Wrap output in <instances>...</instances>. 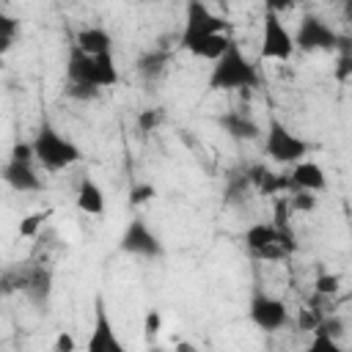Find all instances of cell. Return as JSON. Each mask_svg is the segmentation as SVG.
Returning a JSON list of instances; mask_svg holds the SVG:
<instances>
[{"instance_id":"obj_16","label":"cell","mask_w":352,"mask_h":352,"mask_svg":"<svg viewBox=\"0 0 352 352\" xmlns=\"http://www.w3.org/2000/svg\"><path fill=\"white\" fill-rule=\"evenodd\" d=\"M289 179H292L294 190H305V192H322V190L327 187V176H324L322 165H316V162H311V160L297 162V165L292 168Z\"/></svg>"},{"instance_id":"obj_1","label":"cell","mask_w":352,"mask_h":352,"mask_svg":"<svg viewBox=\"0 0 352 352\" xmlns=\"http://www.w3.org/2000/svg\"><path fill=\"white\" fill-rule=\"evenodd\" d=\"M258 82H261L258 66L242 52V47L236 41H231L226 55L220 60H214L212 72H209V88L220 91V94L253 91V88H258Z\"/></svg>"},{"instance_id":"obj_22","label":"cell","mask_w":352,"mask_h":352,"mask_svg":"<svg viewBox=\"0 0 352 352\" xmlns=\"http://www.w3.org/2000/svg\"><path fill=\"white\" fill-rule=\"evenodd\" d=\"M338 292H341V275H336V272H322L314 280V294L316 297H336Z\"/></svg>"},{"instance_id":"obj_15","label":"cell","mask_w":352,"mask_h":352,"mask_svg":"<svg viewBox=\"0 0 352 352\" xmlns=\"http://www.w3.org/2000/svg\"><path fill=\"white\" fill-rule=\"evenodd\" d=\"M217 124H220L223 132H226L228 138H234V140H256V138L264 135L261 126H258L248 113H239V110L223 113V116L217 118Z\"/></svg>"},{"instance_id":"obj_21","label":"cell","mask_w":352,"mask_h":352,"mask_svg":"<svg viewBox=\"0 0 352 352\" xmlns=\"http://www.w3.org/2000/svg\"><path fill=\"white\" fill-rule=\"evenodd\" d=\"M16 33H19V22L8 16L6 11H0V52H8L14 47Z\"/></svg>"},{"instance_id":"obj_7","label":"cell","mask_w":352,"mask_h":352,"mask_svg":"<svg viewBox=\"0 0 352 352\" xmlns=\"http://www.w3.org/2000/svg\"><path fill=\"white\" fill-rule=\"evenodd\" d=\"M294 41H297V50L302 52H336L341 33H336L322 16L305 14L294 30Z\"/></svg>"},{"instance_id":"obj_4","label":"cell","mask_w":352,"mask_h":352,"mask_svg":"<svg viewBox=\"0 0 352 352\" xmlns=\"http://www.w3.org/2000/svg\"><path fill=\"white\" fill-rule=\"evenodd\" d=\"M245 248L250 256L264 258V261H280L294 250V236L289 231V226H278V223H250L245 228Z\"/></svg>"},{"instance_id":"obj_30","label":"cell","mask_w":352,"mask_h":352,"mask_svg":"<svg viewBox=\"0 0 352 352\" xmlns=\"http://www.w3.org/2000/svg\"><path fill=\"white\" fill-rule=\"evenodd\" d=\"M300 352H322V346H319V344H316V341L311 338V344H308L305 349H300Z\"/></svg>"},{"instance_id":"obj_19","label":"cell","mask_w":352,"mask_h":352,"mask_svg":"<svg viewBox=\"0 0 352 352\" xmlns=\"http://www.w3.org/2000/svg\"><path fill=\"white\" fill-rule=\"evenodd\" d=\"M333 74H336L338 82L352 80V38H349V36H341V41H338V50H336V69H333Z\"/></svg>"},{"instance_id":"obj_23","label":"cell","mask_w":352,"mask_h":352,"mask_svg":"<svg viewBox=\"0 0 352 352\" xmlns=\"http://www.w3.org/2000/svg\"><path fill=\"white\" fill-rule=\"evenodd\" d=\"M52 212L47 209V212H33V214H28V217H22L19 220V236H25V239H33L38 231H41V226L47 223V217H50Z\"/></svg>"},{"instance_id":"obj_28","label":"cell","mask_w":352,"mask_h":352,"mask_svg":"<svg viewBox=\"0 0 352 352\" xmlns=\"http://www.w3.org/2000/svg\"><path fill=\"white\" fill-rule=\"evenodd\" d=\"M160 327H162V316H160V311H148V314H146V322H143V330H146L148 336H157Z\"/></svg>"},{"instance_id":"obj_12","label":"cell","mask_w":352,"mask_h":352,"mask_svg":"<svg viewBox=\"0 0 352 352\" xmlns=\"http://www.w3.org/2000/svg\"><path fill=\"white\" fill-rule=\"evenodd\" d=\"M85 352H126V346L118 338L102 300L96 302V311H94V324H91L88 341H85Z\"/></svg>"},{"instance_id":"obj_29","label":"cell","mask_w":352,"mask_h":352,"mask_svg":"<svg viewBox=\"0 0 352 352\" xmlns=\"http://www.w3.org/2000/svg\"><path fill=\"white\" fill-rule=\"evenodd\" d=\"M173 352H204L198 344H192V341H176V346H173Z\"/></svg>"},{"instance_id":"obj_14","label":"cell","mask_w":352,"mask_h":352,"mask_svg":"<svg viewBox=\"0 0 352 352\" xmlns=\"http://www.w3.org/2000/svg\"><path fill=\"white\" fill-rule=\"evenodd\" d=\"M231 36H179V47L184 52H190L192 58H201V60H220L226 55V50L231 47Z\"/></svg>"},{"instance_id":"obj_6","label":"cell","mask_w":352,"mask_h":352,"mask_svg":"<svg viewBox=\"0 0 352 352\" xmlns=\"http://www.w3.org/2000/svg\"><path fill=\"white\" fill-rule=\"evenodd\" d=\"M258 44H261L258 52L264 60H289L297 52L294 33L286 28L283 16L270 6L264 8V16H261V41Z\"/></svg>"},{"instance_id":"obj_27","label":"cell","mask_w":352,"mask_h":352,"mask_svg":"<svg viewBox=\"0 0 352 352\" xmlns=\"http://www.w3.org/2000/svg\"><path fill=\"white\" fill-rule=\"evenodd\" d=\"M52 352H77V341L69 330H60L52 341Z\"/></svg>"},{"instance_id":"obj_20","label":"cell","mask_w":352,"mask_h":352,"mask_svg":"<svg viewBox=\"0 0 352 352\" xmlns=\"http://www.w3.org/2000/svg\"><path fill=\"white\" fill-rule=\"evenodd\" d=\"M165 66H168V55L165 52H160V50H154V52H146L140 60H138V72L143 74V77H160L162 72H165Z\"/></svg>"},{"instance_id":"obj_18","label":"cell","mask_w":352,"mask_h":352,"mask_svg":"<svg viewBox=\"0 0 352 352\" xmlns=\"http://www.w3.org/2000/svg\"><path fill=\"white\" fill-rule=\"evenodd\" d=\"M74 204H77V209H80L82 214L96 217V214H102V212H104V192H102V187H99L94 179H88V176H85V179L77 184Z\"/></svg>"},{"instance_id":"obj_11","label":"cell","mask_w":352,"mask_h":352,"mask_svg":"<svg viewBox=\"0 0 352 352\" xmlns=\"http://www.w3.org/2000/svg\"><path fill=\"white\" fill-rule=\"evenodd\" d=\"M14 289H19L30 302L44 305L52 294V272L41 264H25L16 270V283Z\"/></svg>"},{"instance_id":"obj_2","label":"cell","mask_w":352,"mask_h":352,"mask_svg":"<svg viewBox=\"0 0 352 352\" xmlns=\"http://www.w3.org/2000/svg\"><path fill=\"white\" fill-rule=\"evenodd\" d=\"M118 66L113 52L107 55H88L77 44L69 47V60H66V85H88L96 91L116 88L118 85Z\"/></svg>"},{"instance_id":"obj_13","label":"cell","mask_w":352,"mask_h":352,"mask_svg":"<svg viewBox=\"0 0 352 352\" xmlns=\"http://www.w3.org/2000/svg\"><path fill=\"white\" fill-rule=\"evenodd\" d=\"M3 179L16 192H41L44 190V179L38 176L36 165L25 162V160H11L8 157L6 165H3Z\"/></svg>"},{"instance_id":"obj_17","label":"cell","mask_w":352,"mask_h":352,"mask_svg":"<svg viewBox=\"0 0 352 352\" xmlns=\"http://www.w3.org/2000/svg\"><path fill=\"white\" fill-rule=\"evenodd\" d=\"M72 44H77V47H80L82 52H88V55H107V52H113V38H110V33H107L104 28H99V25H85V28H80Z\"/></svg>"},{"instance_id":"obj_26","label":"cell","mask_w":352,"mask_h":352,"mask_svg":"<svg viewBox=\"0 0 352 352\" xmlns=\"http://www.w3.org/2000/svg\"><path fill=\"white\" fill-rule=\"evenodd\" d=\"M289 204H292V209H294V212H302V214H308V212H314V209H316L319 198H316V192L294 190V192H292V198H289Z\"/></svg>"},{"instance_id":"obj_3","label":"cell","mask_w":352,"mask_h":352,"mask_svg":"<svg viewBox=\"0 0 352 352\" xmlns=\"http://www.w3.org/2000/svg\"><path fill=\"white\" fill-rule=\"evenodd\" d=\"M30 143H33L36 162H38L44 170H50V173L66 170V168H72V165H77V162L82 160L80 146H77L72 138L60 135L50 121H44V124L36 129V135H33Z\"/></svg>"},{"instance_id":"obj_8","label":"cell","mask_w":352,"mask_h":352,"mask_svg":"<svg viewBox=\"0 0 352 352\" xmlns=\"http://www.w3.org/2000/svg\"><path fill=\"white\" fill-rule=\"evenodd\" d=\"M118 248L129 256H138V258H160L165 253L162 248V239L160 234L143 220V217H132L118 239Z\"/></svg>"},{"instance_id":"obj_10","label":"cell","mask_w":352,"mask_h":352,"mask_svg":"<svg viewBox=\"0 0 352 352\" xmlns=\"http://www.w3.org/2000/svg\"><path fill=\"white\" fill-rule=\"evenodd\" d=\"M182 36H231V22L214 14L206 3H187L184 8V28Z\"/></svg>"},{"instance_id":"obj_9","label":"cell","mask_w":352,"mask_h":352,"mask_svg":"<svg viewBox=\"0 0 352 352\" xmlns=\"http://www.w3.org/2000/svg\"><path fill=\"white\" fill-rule=\"evenodd\" d=\"M248 314H250V322L264 333H280L283 327L292 324V314H289L286 302L280 297H272L264 292L253 294Z\"/></svg>"},{"instance_id":"obj_5","label":"cell","mask_w":352,"mask_h":352,"mask_svg":"<svg viewBox=\"0 0 352 352\" xmlns=\"http://www.w3.org/2000/svg\"><path fill=\"white\" fill-rule=\"evenodd\" d=\"M261 151L270 162L275 165H297L305 160V154L311 151V143L300 135H294L283 121L270 118L264 135H261Z\"/></svg>"},{"instance_id":"obj_31","label":"cell","mask_w":352,"mask_h":352,"mask_svg":"<svg viewBox=\"0 0 352 352\" xmlns=\"http://www.w3.org/2000/svg\"><path fill=\"white\" fill-rule=\"evenodd\" d=\"M148 352H162V349H157V346H151V349H148Z\"/></svg>"},{"instance_id":"obj_24","label":"cell","mask_w":352,"mask_h":352,"mask_svg":"<svg viewBox=\"0 0 352 352\" xmlns=\"http://www.w3.org/2000/svg\"><path fill=\"white\" fill-rule=\"evenodd\" d=\"M162 118H165V113H162L160 107H143V110L135 116V124H138L140 132H154V129L162 124Z\"/></svg>"},{"instance_id":"obj_25","label":"cell","mask_w":352,"mask_h":352,"mask_svg":"<svg viewBox=\"0 0 352 352\" xmlns=\"http://www.w3.org/2000/svg\"><path fill=\"white\" fill-rule=\"evenodd\" d=\"M151 198H157V187H154V184H148V182H135V184L129 187V204H132V206H143V204H148Z\"/></svg>"}]
</instances>
